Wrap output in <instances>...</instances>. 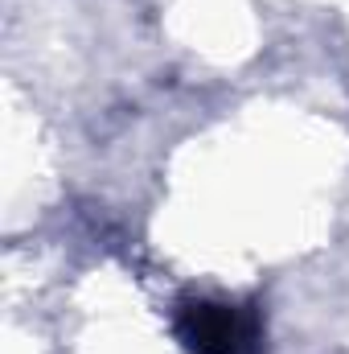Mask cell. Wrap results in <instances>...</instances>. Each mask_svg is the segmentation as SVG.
<instances>
[{
	"label": "cell",
	"mask_w": 349,
	"mask_h": 354,
	"mask_svg": "<svg viewBox=\"0 0 349 354\" xmlns=\"http://www.w3.org/2000/svg\"><path fill=\"white\" fill-rule=\"evenodd\" d=\"M177 338L193 354H255L259 326L247 309L226 301H189L177 313Z\"/></svg>",
	"instance_id": "obj_1"
}]
</instances>
